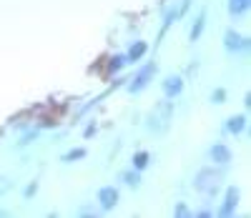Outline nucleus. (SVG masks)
Instances as JSON below:
<instances>
[{
  "instance_id": "nucleus-1",
  "label": "nucleus",
  "mask_w": 251,
  "mask_h": 218,
  "mask_svg": "<svg viewBox=\"0 0 251 218\" xmlns=\"http://www.w3.org/2000/svg\"><path fill=\"white\" fill-rule=\"evenodd\" d=\"M116 198H118V193L113 188H103L100 191V201H103V206H106V208H111L116 203Z\"/></svg>"
},
{
  "instance_id": "nucleus-2",
  "label": "nucleus",
  "mask_w": 251,
  "mask_h": 218,
  "mask_svg": "<svg viewBox=\"0 0 251 218\" xmlns=\"http://www.w3.org/2000/svg\"><path fill=\"white\" fill-rule=\"evenodd\" d=\"M178 91H181V80L178 78H169V80H166V93H169V96H174Z\"/></svg>"
},
{
  "instance_id": "nucleus-3",
  "label": "nucleus",
  "mask_w": 251,
  "mask_h": 218,
  "mask_svg": "<svg viewBox=\"0 0 251 218\" xmlns=\"http://www.w3.org/2000/svg\"><path fill=\"white\" fill-rule=\"evenodd\" d=\"M151 73H153V68H151V65H149V68H146V71H143V73L138 75V80L133 83V91H141V88H143V83L149 80V75H151Z\"/></svg>"
},
{
  "instance_id": "nucleus-4",
  "label": "nucleus",
  "mask_w": 251,
  "mask_h": 218,
  "mask_svg": "<svg viewBox=\"0 0 251 218\" xmlns=\"http://www.w3.org/2000/svg\"><path fill=\"white\" fill-rule=\"evenodd\" d=\"M146 161H149V156H146V153H138V156H136V168H143Z\"/></svg>"
},
{
  "instance_id": "nucleus-5",
  "label": "nucleus",
  "mask_w": 251,
  "mask_h": 218,
  "mask_svg": "<svg viewBox=\"0 0 251 218\" xmlns=\"http://www.w3.org/2000/svg\"><path fill=\"white\" fill-rule=\"evenodd\" d=\"M241 123H244L241 118H234V121H231V125H228V128H231V130H241Z\"/></svg>"
},
{
  "instance_id": "nucleus-6",
  "label": "nucleus",
  "mask_w": 251,
  "mask_h": 218,
  "mask_svg": "<svg viewBox=\"0 0 251 218\" xmlns=\"http://www.w3.org/2000/svg\"><path fill=\"white\" fill-rule=\"evenodd\" d=\"M143 50H146V46H138V48H133V50H131V58H138V55H143Z\"/></svg>"
},
{
  "instance_id": "nucleus-7",
  "label": "nucleus",
  "mask_w": 251,
  "mask_h": 218,
  "mask_svg": "<svg viewBox=\"0 0 251 218\" xmlns=\"http://www.w3.org/2000/svg\"><path fill=\"white\" fill-rule=\"evenodd\" d=\"M5 188H8V186H5V183H3V181H0V193H3V191H5Z\"/></svg>"
}]
</instances>
